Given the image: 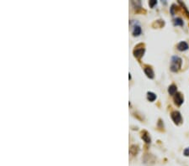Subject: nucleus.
<instances>
[{
  "label": "nucleus",
  "instance_id": "nucleus-14",
  "mask_svg": "<svg viewBox=\"0 0 189 166\" xmlns=\"http://www.w3.org/2000/svg\"><path fill=\"white\" fill-rule=\"evenodd\" d=\"M183 154H184L185 156H189V148H185V150H184V152H183Z\"/></svg>",
  "mask_w": 189,
  "mask_h": 166
},
{
  "label": "nucleus",
  "instance_id": "nucleus-4",
  "mask_svg": "<svg viewBox=\"0 0 189 166\" xmlns=\"http://www.w3.org/2000/svg\"><path fill=\"white\" fill-rule=\"evenodd\" d=\"M183 101H184V99H183L182 95L181 93H179V92H176L175 95H174V101H175L176 104L177 106H181L183 103Z\"/></svg>",
  "mask_w": 189,
  "mask_h": 166
},
{
  "label": "nucleus",
  "instance_id": "nucleus-6",
  "mask_svg": "<svg viewBox=\"0 0 189 166\" xmlns=\"http://www.w3.org/2000/svg\"><path fill=\"white\" fill-rule=\"evenodd\" d=\"M142 30H141V28L140 25H135V26H133V30H132V34L134 36H139L140 34H141Z\"/></svg>",
  "mask_w": 189,
  "mask_h": 166
},
{
  "label": "nucleus",
  "instance_id": "nucleus-7",
  "mask_svg": "<svg viewBox=\"0 0 189 166\" xmlns=\"http://www.w3.org/2000/svg\"><path fill=\"white\" fill-rule=\"evenodd\" d=\"M144 71H145V73H146V75L149 78L152 79L153 77H154V71H153L152 68L149 67V66H147V67H146V68H145V70H144Z\"/></svg>",
  "mask_w": 189,
  "mask_h": 166
},
{
  "label": "nucleus",
  "instance_id": "nucleus-5",
  "mask_svg": "<svg viewBox=\"0 0 189 166\" xmlns=\"http://www.w3.org/2000/svg\"><path fill=\"white\" fill-rule=\"evenodd\" d=\"M188 48H189V46H188V43H187V42H185V41L180 42L179 44L177 45V49H178V51H187Z\"/></svg>",
  "mask_w": 189,
  "mask_h": 166
},
{
  "label": "nucleus",
  "instance_id": "nucleus-11",
  "mask_svg": "<svg viewBox=\"0 0 189 166\" xmlns=\"http://www.w3.org/2000/svg\"><path fill=\"white\" fill-rule=\"evenodd\" d=\"M173 24L175 26H182L183 25V20L181 18H176L173 20Z\"/></svg>",
  "mask_w": 189,
  "mask_h": 166
},
{
  "label": "nucleus",
  "instance_id": "nucleus-9",
  "mask_svg": "<svg viewBox=\"0 0 189 166\" xmlns=\"http://www.w3.org/2000/svg\"><path fill=\"white\" fill-rule=\"evenodd\" d=\"M176 90H177L176 86L174 85V84H172V85H171L170 87H169V88H168V92H169L170 95H175L176 93Z\"/></svg>",
  "mask_w": 189,
  "mask_h": 166
},
{
  "label": "nucleus",
  "instance_id": "nucleus-8",
  "mask_svg": "<svg viewBox=\"0 0 189 166\" xmlns=\"http://www.w3.org/2000/svg\"><path fill=\"white\" fill-rule=\"evenodd\" d=\"M141 138H143V140L146 142V143H151V138H150V135H149V134L147 133L146 131H143L141 133Z\"/></svg>",
  "mask_w": 189,
  "mask_h": 166
},
{
  "label": "nucleus",
  "instance_id": "nucleus-12",
  "mask_svg": "<svg viewBox=\"0 0 189 166\" xmlns=\"http://www.w3.org/2000/svg\"><path fill=\"white\" fill-rule=\"evenodd\" d=\"M138 150H139V149H138L137 146H136V145H133V146H131V148H130L129 152H130V154H133V155H135L138 153Z\"/></svg>",
  "mask_w": 189,
  "mask_h": 166
},
{
  "label": "nucleus",
  "instance_id": "nucleus-1",
  "mask_svg": "<svg viewBox=\"0 0 189 166\" xmlns=\"http://www.w3.org/2000/svg\"><path fill=\"white\" fill-rule=\"evenodd\" d=\"M182 64V60L180 58L179 56H176V55L172 56L171 60V71L172 72H177L181 69Z\"/></svg>",
  "mask_w": 189,
  "mask_h": 166
},
{
  "label": "nucleus",
  "instance_id": "nucleus-3",
  "mask_svg": "<svg viewBox=\"0 0 189 166\" xmlns=\"http://www.w3.org/2000/svg\"><path fill=\"white\" fill-rule=\"evenodd\" d=\"M144 53H145V48H144V46L142 47H140L139 48V46H137V47H135V51H134V55L136 58H141L142 56L144 55Z\"/></svg>",
  "mask_w": 189,
  "mask_h": 166
},
{
  "label": "nucleus",
  "instance_id": "nucleus-2",
  "mask_svg": "<svg viewBox=\"0 0 189 166\" xmlns=\"http://www.w3.org/2000/svg\"><path fill=\"white\" fill-rule=\"evenodd\" d=\"M171 119L173 120V122H174L176 125L180 124V123L182 122V115H181V113H180L178 111H174V112H172L171 113Z\"/></svg>",
  "mask_w": 189,
  "mask_h": 166
},
{
  "label": "nucleus",
  "instance_id": "nucleus-13",
  "mask_svg": "<svg viewBox=\"0 0 189 166\" xmlns=\"http://www.w3.org/2000/svg\"><path fill=\"white\" fill-rule=\"evenodd\" d=\"M156 4H157V1H156V0H151V1L149 2V5H150L151 8H154V6H155Z\"/></svg>",
  "mask_w": 189,
  "mask_h": 166
},
{
  "label": "nucleus",
  "instance_id": "nucleus-10",
  "mask_svg": "<svg viewBox=\"0 0 189 166\" xmlns=\"http://www.w3.org/2000/svg\"><path fill=\"white\" fill-rule=\"evenodd\" d=\"M147 99L150 101H154L156 99V95L153 92H147Z\"/></svg>",
  "mask_w": 189,
  "mask_h": 166
}]
</instances>
